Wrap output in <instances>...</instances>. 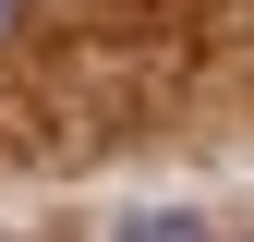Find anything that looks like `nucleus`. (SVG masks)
Masks as SVG:
<instances>
[{
    "label": "nucleus",
    "instance_id": "2",
    "mask_svg": "<svg viewBox=\"0 0 254 242\" xmlns=\"http://www.w3.org/2000/svg\"><path fill=\"white\" fill-rule=\"evenodd\" d=\"M12 24H24V0H0V37H12Z\"/></svg>",
    "mask_w": 254,
    "mask_h": 242
},
{
    "label": "nucleus",
    "instance_id": "1",
    "mask_svg": "<svg viewBox=\"0 0 254 242\" xmlns=\"http://www.w3.org/2000/svg\"><path fill=\"white\" fill-rule=\"evenodd\" d=\"M109 242H218V230L194 218V206H133V218H121Z\"/></svg>",
    "mask_w": 254,
    "mask_h": 242
}]
</instances>
